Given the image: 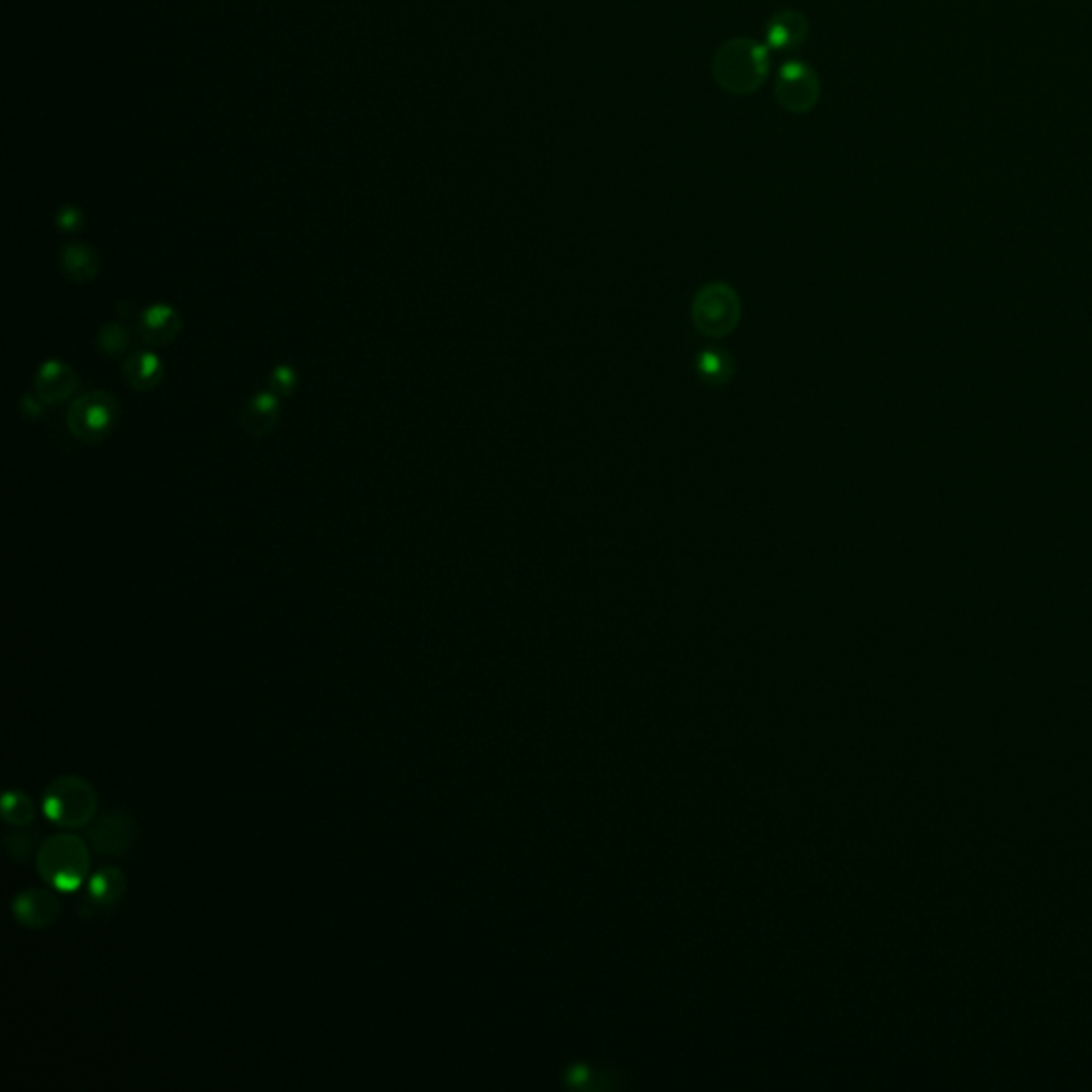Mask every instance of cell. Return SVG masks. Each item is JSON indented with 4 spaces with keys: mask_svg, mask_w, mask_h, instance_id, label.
Listing matches in <instances>:
<instances>
[{
    "mask_svg": "<svg viewBox=\"0 0 1092 1092\" xmlns=\"http://www.w3.org/2000/svg\"><path fill=\"white\" fill-rule=\"evenodd\" d=\"M768 67V49L753 39H729L712 58L715 82L732 94H749L762 88Z\"/></svg>",
    "mask_w": 1092,
    "mask_h": 1092,
    "instance_id": "obj_1",
    "label": "cell"
},
{
    "mask_svg": "<svg viewBox=\"0 0 1092 1092\" xmlns=\"http://www.w3.org/2000/svg\"><path fill=\"white\" fill-rule=\"evenodd\" d=\"M39 875L58 892H75L84 886L90 869V849L77 835H54L39 845L34 855Z\"/></svg>",
    "mask_w": 1092,
    "mask_h": 1092,
    "instance_id": "obj_2",
    "label": "cell"
},
{
    "mask_svg": "<svg viewBox=\"0 0 1092 1092\" xmlns=\"http://www.w3.org/2000/svg\"><path fill=\"white\" fill-rule=\"evenodd\" d=\"M99 798L90 781L77 774H62L43 794V813L60 828H84L96 818Z\"/></svg>",
    "mask_w": 1092,
    "mask_h": 1092,
    "instance_id": "obj_3",
    "label": "cell"
},
{
    "mask_svg": "<svg viewBox=\"0 0 1092 1092\" xmlns=\"http://www.w3.org/2000/svg\"><path fill=\"white\" fill-rule=\"evenodd\" d=\"M120 414L118 399L107 390H90L82 398L73 399L67 410L68 431L82 442L105 440L112 429L116 427Z\"/></svg>",
    "mask_w": 1092,
    "mask_h": 1092,
    "instance_id": "obj_4",
    "label": "cell"
},
{
    "mask_svg": "<svg viewBox=\"0 0 1092 1092\" xmlns=\"http://www.w3.org/2000/svg\"><path fill=\"white\" fill-rule=\"evenodd\" d=\"M779 105L792 113H804L815 107L819 99V79L811 67L801 60L785 62L777 73L774 88Z\"/></svg>",
    "mask_w": 1092,
    "mask_h": 1092,
    "instance_id": "obj_5",
    "label": "cell"
},
{
    "mask_svg": "<svg viewBox=\"0 0 1092 1092\" xmlns=\"http://www.w3.org/2000/svg\"><path fill=\"white\" fill-rule=\"evenodd\" d=\"M137 841V821L126 811H107L88 828L92 852L101 858H120L129 854Z\"/></svg>",
    "mask_w": 1092,
    "mask_h": 1092,
    "instance_id": "obj_6",
    "label": "cell"
},
{
    "mask_svg": "<svg viewBox=\"0 0 1092 1092\" xmlns=\"http://www.w3.org/2000/svg\"><path fill=\"white\" fill-rule=\"evenodd\" d=\"M15 922L28 930H43L58 922L62 905L60 899L51 890L28 888L22 890L11 900Z\"/></svg>",
    "mask_w": 1092,
    "mask_h": 1092,
    "instance_id": "obj_7",
    "label": "cell"
},
{
    "mask_svg": "<svg viewBox=\"0 0 1092 1092\" xmlns=\"http://www.w3.org/2000/svg\"><path fill=\"white\" fill-rule=\"evenodd\" d=\"M135 325L137 336L141 337L143 344L152 348H163L175 342L177 336H180L182 316L174 306L157 303V306H149L139 312Z\"/></svg>",
    "mask_w": 1092,
    "mask_h": 1092,
    "instance_id": "obj_8",
    "label": "cell"
},
{
    "mask_svg": "<svg viewBox=\"0 0 1092 1092\" xmlns=\"http://www.w3.org/2000/svg\"><path fill=\"white\" fill-rule=\"evenodd\" d=\"M77 389V376L73 367L58 359H49L34 373V395L43 404H62L71 399Z\"/></svg>",
    "mask_w": 1092,
    "mask_h": 1092,
    "instance_id": "obj_9",
    "label": "cell"
},
{
    "mask_svg": "<svg viewBox=\"0 0 1092 1092\" xmlns=\"http://www.w3.org/2000/svg\"><path fill=\"white\" fill-rule=\"evenodd\" d=\"M241 429L252 438H265L280 423V398L273 390H263L248 399L239 416Z\"/></svg>",
    "mask_w": 1092,
    "mask_h": 1092,
    "instance_id": "obj_10",
    "label": "cell"
},
{
    "mask_svg": "<svg viewBox=\"0 0 1092 1092\" xmlns=\"http://www.w3.org/2000/svg\"><path fill=\"white\" fill-rule=\"evenodd\" d=\"M165 376L163 361L158 354L149 353V350H135L124 359L122 363V378L130 389L148 393V390L157 389Z\"/></svg>",
    "mask_w": 1092,
    "mask_h": 1092,
    "instance_id": "obj_11",
    "label": "cell"
},
{
    "mask_svg": "<svg viewBox=\"0 0 1092 1092\" xmlns=\"http://www.w3.org/2000/svg\"><path fill=\"white\" fill-rule=\"evenodd\" d=\"M807 31H809L807 17H804L802 13H798V11H794V9H787V11H779V13L770 20V24L766 28V39H768V45L773 49L790 51V49H796L798 45L807 39Z\"/></svg>",
    "mask_w": 1092,
    "mask_h": 1092,
    "instance_id": "obj_12",
    "label": "cell"
},
{
    "mask_svg": "<svg viewBox=\"0 0 1092 1092\" xmlns=\"http://www.w3.org/2000/svg\"><path fill=\"white\" fill-rule=\"evenodd\" d=\"M60 267L68 280L85 284L99 273L101 261L96 250L88 244H67L60 250Z\"/></svg>",
    "mask_w": 1092,
    "mask_h": 1092,
    "instance_id": "obj_13",
    "label": "cell"
},
{
    "mask_svg": "<svg viewBox=\"0 0 1092 1092\" xmlns=\"http://www.w3.org/2000/svg\"><path fill=\"white\" fill-rule=\"evenodd\" d=\"M129 888V879L118 866H103L88 879L90 905H116Z\"/></svg>",
    "mask_w": 1092,
    "mask_h": 1092,
    "instance_id": "obj_14",
    "label": "cell"
},
{
    "mask_svg": "<svg viewBox=\"0 0 1092 1092\" xmlns=\"http://www.w3.org/2000/svg\"><path fill=\"white\" fill-rule=\"evenodd\" d=\"M130 344H133V336H130V329L124 323H107L105 327H101L99 336H96V348L109 359L124 356L129 353Z\"/></svg>",
    "mask_w": 1092,
    "mask_h": 1092,
    "instance_id": "obj_15",
    "label": "cell"
},
{
    "mask_svg": "<svg viewBox=\"0 0 1092 1092\" xmlns=\"http://www.w3.org/2000/svg\"><path fill=\"white\" fill-rule=\"evenodd\" d=\"M3 818L9 826L26 828L34 819V804L24 792L9 790L3 796Z\"/></svg>",
    "mask_w": 1092,
    "mask_h": 1092,
    "instance_id": "obj_16",
    "label": "cell"
},
{
    "mask_svg": "<svg viewBox=\"0 0 1092 1092\" xmlns=\"http://www.w3.org/2000/svg\"><path fill=\"white\" fill-rule=\"evenodd\" d=\"M37 830H22V828H17L15 832H7V835H4V847H7L11 860L17 862V864H26L32 855H37Z\"/></svg>",
    "mask_w": 1092,
    "mask_h": 1092,
    "instance_id": "obj_17",
    "label": "cell"
},
{
    "mask_svg": "<svg viewBox=\"0 0 1092 1092\" xmlns=\"http://www.w3.org/2000/svg\"><path fill=\"white\" fill-rule=\"evenodd\" d=\"M299 384V373L292 365L280 363L275 365L272 373H269V390H273L278 398H286V395L295 393Z\"/></svg>",
    "mask_w": 1092,
    "mask_h": 1092,
    "instance_id": "obj_18",
    "label": "cell"
},
{
    "mask_svg": "<svg viewBox=\"0 0 1092 1092\" xmlns=\"http://www.w3.org/2000/svg\"><path fill=\"white\" fill-rule=\"evenodd\" d=\"M58 228L62 233H77L82 228V214L73 207H65L58 214Z\"/></svg>",
    "mask_w": 1092,
    "mask_h": 1092,
    "instance_id": "obj_19",
    "label": "cell"
},
{
    "mask_svg": "<svg viewBox=\"0 0 1092 1092\" xmlns=\"http://www.w3.org/2000/svg\"><path fill=\"white\" fill-rule=\"evenodd\" d=\"M20 412L31 421H37L43 416V401L37 395H24L20 401Z\"/></svg>",
    "mask_w": 1092,
    "mask_h": 1092,
    "instance_id": "obj_20",
    "label": "cell"
}]
</instances>
